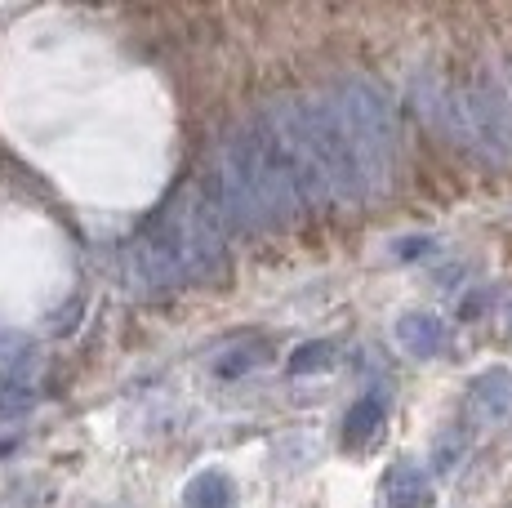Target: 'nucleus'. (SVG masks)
<instances>
[{"instance_id":"2","label":"nucleus","mask_w":512,"mask_h":508,"mask_svg":"<svg viewBox=\"0 0 512 508\" xmlns=\"http://www.w3.org/2000/svg\"><path fill=\"white\" fill-rule=\"evenodd\" d=\"M183 500H187V508H232V482L210 468V473L192 477Z\"/></svg>"},{"instance_id":"1","label":"nucleus","mask_w":512,"mask_h":508,"mask_svg":"<svg viewBox=\"0 0 512 508\" xmlns=\"http://www.w3.org/2000/svg\"><path fill=\"white\" fill-rule=\"evenodd\" d=\"M223 210L214 201V192L192 188L183 192L161 219L147 228L143 246H139V268L156 286H174V281H192L219 259L223 246Z\"/></svg>"},{"instance_id":"3","label":"nucleus","mask_w":512,"mask_h":508,"mask_svg":"<svg viewBox=\"0 0 512 508\" xmlns=\"http://www.w3.org/2000/svg\"><path fill=\"white\" fill-rule=\"evenodd\" d=\"M321 357H326V344H317V348H299V357L290 361V370H308V366H321Z\"/></svg>"}]
</instances>
